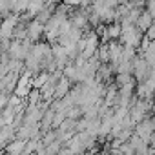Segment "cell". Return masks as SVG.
Wrapping results in <instances>:
<instances>
[{"label": "cell", "instance_id": "cell-5", "mask_svg": "<svg viewBox=\"0 0 155 155\" xmlns=\"http://www.w3.org/2000/svg\"><path fill=\"white\" fill-rule=\"evenodd\" d=\"M71 84L73 82H69L66 77H60V81L55 84V91H53V101H58V99H62V97H66L68 95V91L71 90Z\"/></svg>", "mask_w": 155, "mask_h": 155}, {"label": "cell", "instance_id": "cell-3", "mask_svg": "<svg viewBox=\"0 0 155 155\" xmlns=\"http://www.w3.org/2000/svg\"><path fill=\"white\" fill-rule=\"evenodd\" d=\"M18 20H20V17L15 15V13H11L8 18L0 20V40H4V38H9L11 40L13 31H15V26L18 24Z\"/></svg>", "mask_w": 155, "mask_h": 155}, {"label": "cell", "instance_id": "cell-2", "mask_svg": "<svg viewBox=\"0 0 155 155\" xmlns=\"http://www.w3.org/2000/svg\"><path fill=\"white\" fill-rule=\"evenodd\" d=\"M133 133H135L140 140H144L146 144H150V142L153 140V120H151V117L148 115V117L142 119L139 124H135V126H133Z\"/></svg>", "mask_w": 155, "mask_h": 155}, {"label": "cell", "instance_id": "cell-13", "mask_svg": "<svg viewBox=\"0 0 155 155\" xmlns=\"http://www.w3.org/2000/svg\"><path fill=\"white\" fill-rule=\"evenodd\" d=\"M60 2H62L66 8H69V9H75V8H81V2H82V0H60Z\"/></svg>", "mask_w": 155, "mask_h": 155}, {"label": "cell", "instance_id": "cell-1", "mask_svg": "<svg viewBox=\"0 0 155 155\" xmlns=\"http://www.w3.org/2000/svg\"><path fill=\"white\" fill-rule=\"evenodd\" d=\"M131 77L135 82H144L148 77H153V69L148 68V64L144 62V58L140 55H137L131 60Z\"/></svg>", "mask_w": 155, "mask_h": 155}, {"label": "cell", "instance_id": "cell-10", "mask_svg": "<svg viewBox=\"0 0 155 155\" xmlns=\"http://www.w3.org/2000/svg\"><path fill=\"white\" fill-rule=\"evenodd\" d=\"M113 82H115L117 88H120V86L131 84V82H135V81H133V77L128 75V73H117V75H113Z\"/></svg>", "mask_w": 155, "mask_h": 155}, {"label": "cell", "instance_id": "cell-16", "mask_svg": "<svg viewBox=\"0 0 155 155\" xmlns=\"http://www.w3.org/2000/svg\"><path fill=\"white\" fill-rule=\"evenodd\" d=\"M95 155H106V151H97Z\"/></svg>", "mask_w": 155, "mask_h": 155}, {"label": "cell", "instance_id": "cell-7", "mask_svg": "<svg viewBox=\"0 0 155 155\" xmlns=\"http://www.w3.org/2000/svg\"><path fill=\"white\" fill-rule=\"evenodd\" d=\"M24 146H26V140H22V139H13V140H9V142L4 146V151H6V155H22Z\"/></svg>", "mask_w": 155, "mask_h": 155}, {"label": "cell", "instance_id": "cell-9", "mask_svg": "<svg viewBox=\"0 0 155 155\" xmlns=\"http://www.w3.org/2000/svg\"><path fill=\"white\" fill-rule=\"evenodd\" d=\"M106 35H108L110 40H119V37H120V24L119 22L106 24Z\"/></svg>", "mask_w": 155, "mask_h": 155}, {"label": "cell", "instance_id": "cell-4", "mask_svg": "<svg viewBox=\"0 0 155 155\" xmlns=\"http://www.w3.org/2000/svg\"><path fill=\"white\" fill-rule=\"evenodd\" d=\"M42 35H44V24L37 22L35 18H33V20H29V22L26 24V38H28L31 44L40 42Z\"/></svg>", "mask_w": 155, "mask_h": 155}, {"label": "cell", "instance_id": "cell-12", "mask_svg": "<svg viewBox=\"0 0 155 155\" xmlns=\"http://www.w3.org/2000/svg\"><path fill=\"white\" fill-rule=\"evenodd\" d=\"M64 148V144L58 140V139H55V140H51L49 144H46L44 146V151H46V155H58V151Z\"/></svg>", "mask_w": 155, "mask_h": 155}, {"label": "cell", "instance_id": "cell-11", "mask_svg": "<svg viewBox=\"0 0 155 155\" xmlns=\"http://www.w3.org/2000/svg\"><path fill=\"white\" fill-rule=\"evenodd\" d=\"M24 101H26V106H38L42 102V95H40L38 90H31Z\"/></svg>", "mask_w": 155, "mask_h": 155}, {"label": "cell", "instance_id": "cell-14", "mask_svg": "<svg viewBox=\"0 0 155 155\" xmlns=\"http://www.w3.org/2000/svg\"><path fill=\"white\" fill-rule=\"evenodd\" d=\"M144 37H146L148 40H153V37H155V26H153V24L144 31Z\"/></svg>", "mask_w": 155, "mask_h": 155}, {"label": "cell", "instance_id": "cell-6", "mask_svg": "<svg viewBox=\"0 0 155 155\" xmlns=\"http://www.w3.org/2000/svg\"><path fill=\"white\" fill-rule=\"evenodd\" d=\"M151 24H153V15H150L146 9H142V11H140V15H139V18L135 20V24H133V26H135L142 35H144V31H146Z\"/></svg>", "mask_w": 155, "mask_h": 155}, {"label": "cell", "instance_id": "cell-15", "mask_svg": "<svg viewBox=\"0 0 155 155\" xmlns=\"http://www.w3.org/2000/svg\"><path fill=\"white\" fill-rule=\"evenodd\" d=\"M117 2H119V4H126V2H128V0H117Z\"/></svg>", "mask_w": 155, "mask_h": 155}, {"label": "cell", "instance_id": "cell-8", "mask_svg": "<svg viewBox=\"0 0 155 155\" xmlns=\"http://www.w3.org/2000/svg\"><path fill=\"white\" fill-rule=\"evenodd\" d=\"M48 77H49L48 71H40V73H37L35 77H31V88H33V90H40V88L48 82Z\"/></svg>", "mask_w": 155, "mask_h": 155}]
</instances>
